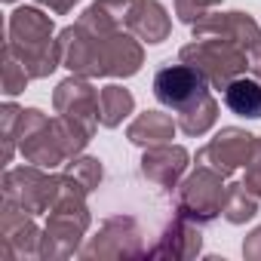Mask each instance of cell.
Wrapping results in <instances>:
<instances>
[{
	"mask_svg": "<svg viewBox=\"0 0 261 261\" xmlns=\"http://www.w3.org/2000/svg\"><path fill=\"white\" fill-rule=\"evenodd\" d=\"M53 34H56L53 19L46 13H40L37 7H22L10 16L7 49L25 65L31 80H43L62 65L59 40H53Z\"/></svg>",
	"mask_w": 261,
	"mask_h": 261,
	"instance_id": "cell-1",
	"label": "cell"
},
{
	"mask_svg": "<svg viewBox=\"0 0 261 261\" xmlns=\"http://www.w3.org/2000/svg\"><path fill=\"white\" fill-rule=\"evenodd\" d=\"M89 206H86V191L62 172V191L49 209V221L40 237V255L37 258H71L80 255V240L89 230Z\"/></svg>",
	"mask_w": 261,
	"mask_h": 261,
	"instance_id": "cell-2",
	"label": "cell"
},
{
	"mask_svg": "<svg viewBox=\"0 0 261 261\" xmlns=\"http://www.w3.org/2000/svg\"><path fill=\"white\" fill-rule=\"evenodd\" d=\"M178 59L197 68L215 89H224L233 77H240L249 68V49L224 37H194V43L181 46Z\"/></svg>",
	"mask_w": 261,
	"mask_h": 261,
	"instance_id": "cell-3",
	"label": "cell"
},
{
	"mask_svg": "<svg viewBox=\"0 0 261 261\" xmlns=\"http://www.w3.org/2000/svg\"><path fill=\"white\" fill-rule=\"evenodd\" d=\"M224 194H227L224 175L215 172L212 166L197 163V169L175 191V212L197 221V224H209V221H215L221 215Z\"/></svg>",
	"mask_w": 261,
	"mask_h": 261,
	"instance_id": "cell-4",
	"label": "cell"
},
{
	"mask_svg": "<svg viewBox=\"0 0 261 261\" xmlns=\"http://www.w3.org/2000/svg\"><path fill=\"white\" fill-rule=\"evenodd\" d=\"M16 142H19V151H22L25 163L43 166V169H56V166L68 163L65 145H62L59 129H56V117L49 120L37 108H22V120H19V129H16Z\"/></svg>",
	"mask_w": 261,
	"mask_h": 261,
	"instance_id": "cell-5",
	"label": "cell"
},
{
	"mask_svg": "<svg viewBox=\"0 0 261 261\" xmlns=\"http://www.w3.org/2000/svg\"><path fill=\"white\" fill-rule=\"evenodd\" d=\"M59 191H62V172L53 175L49 169L34 166V163L7 169V175H4V200L31 215L49 212Z\"/></svg>",
	"mask_w": 261,
	"mask_h": 261,
	"instance_id": "cell-6",
	"label": "cell"
},
{
	"mask_svg": "<svg viewBox=\"0 0 261 261\" xmlns=\"http://www.w3.org/2000/svg\"><path fill=\"white\" fill-rule=\"evenodd\" d=\"M258 148H261L258 136L246 133V129H240V126H224L221 133H215V139H209L206 148L197 151V163L212 166L215 172H221L227 178L230 172L249 166Z\"/></svg>",
	"mask_w": 261,
	"mask_h": 261,
	"instance_id": "cell-7",
	"label": "cell"
},
{
	"mask_svg": "<svg viewBox=\"0 0 261 261\" xmlns=\"http://www.w3.org/2000/svg\"><path fill=\"white\" fill-rule=\"evenodd\" d=\"M80 255L83 258H136V255H148V249L142 243V227L133 215H114L101 221L98 233L89 237Z\"/></svg>",
	"mask_w": 261,
	"mask_h": 261,
	"instance_id": "cell-8",
	"label": "cell"
},
{
	"mask_svg": "<svg viewBox=\"0 0 261 261\" xmlns=\"http://www.w3.org/2000/svg\"><path fill=\"white\" fill-rule=\"evenodd\" d=\"M209 89V80L191 68L188 62H178V65H163L157 74H154V95L160 105L172 108L175 114L181 108H188L197 95H203Z\"/></svg>",
	"mask_w": 261,
	"mask_h": 261,
	"instance_id": "cell-9",
	"label": "cell"
},
{
	"mask_svg": "<svg viewBox=\"0 0 261 261\" xmlns=\"http://www.w3.org/2000/svg\"><path fill=\"white\" fill-rule=\"evenodd\" d=\"M53 108L62 117H71L77 123H83L86 129L98 126V89L89 83V77L71 74L68 80H62L53 92Z\"/></svg>",
	"mask_w": 261,
	"mask_h": 261,
	"instance_id": "cell-10",
	"label": "cell"
},
{
	"mask_svg": "<svg viewBox=\"0 0 261 261\" xmlns=\"http://www.w3.org/2000/svg\"><path fill=\"white\" fill-rule=\"evenodd\" d=\"M40 237H43V230L34 224V215L4 200V212H0V243H4V258L40 255Z\"/></svg>",
	"mask_w": 261,
	"mask_h": 261,
	"instance_id": "cell-11",
	"label": "cell"
},
{
	"mask_svg": "<svg viewBox=\"0 0 261 261\" xmlns=\"http://www.w3.org/2000/svg\"><path fill=\"white\" fill-rule=\"evenodd\" d=\"M194 37H224L240 43L243 49H252L261 43V28L249 13H206L200 22L191 25Z\"/></svg>",
	"mask_w": 261,
	"mask_h": 261,
	"instance_id": "cell-12",
	"label": "cell"
},
{
	"mask_svg": "<svg viewBox=\"0 0 261 261\" xmlns=\"http://www.w3.org/2000/svg\"><path fill=\"white\" fill-rule=\"evenodd\" d=\"M188 160L191 154L181 148V145H154V148H145V157H142V175L157 185L160 191H172L178 188L185 169H188Z\"/></svg>",
	"mask_w": 261,
	"mask_h": 261,
	"instance_id": "cell-13",
	"label": "cell"
},
{
	"mask_svg": "<svg viewBox=\"0 0 261 261\" xmlns=\"http://www.w3.org/2000/svg\"><path fill=\"white\" fill-rule=\"evenodd\" d=\"M139 4H142V0H95V4L86 7V13L77 19V25L86 28V31H92V34H120V31H129Z\"/></svg>",
	"mask_w": 261,
	"mask_h": 261,
	"instance_id": "cell-14",
	"label": "cell"
},
{
	"mask_svg": "<svg viewBox=\"0 0 261 261\" xmlns=\"http://www.w3.org/2000/svg\"><path fill=\"white\" fill-rule=\"evenodd\" d=\"M200 249H203L200 224L175 212V218L166 224L160 243L154 249H148V255L151 258H194V255H200Z\"/></svg>",
	"mask_w": 261,
	"mask_h": 261,
	"instance_id": "cell-15",
	"label": "cell"
},
{
	"mask_svg": "<svg viewBox=\"0 0 261 261\" xmlns=\"http://www.w3.org/2000/svg\"><path fill=\"white\" fill-rule=\"evenodd\" d=\"M175 133H178V123L163 111H145L126 126V139L133 145H139V148L166 145V142H172Z\"/></svg>",
	"mask_w": 261,
	"mask_h": 261,
	"instance_id": "cell-16",
	"label": "cell"
},
{
	"mask_svg": "<svg viewBox=\"0 0 261 261\" xmlns=\"http://www.w3.org/2000/svg\"><path fill=\"white\" fill-rule=\"evenodd\" d=\"M172 31V19L166 13V7L160 0H142L133 25H129V34H136L142 43H163Z\"/></svg>",
	"mask_w": 261,
	"mask_h": 261,
	"instance_id": "cell-17",
	"label": "cell"
},
{
	"mask_svg": "<svg viewBox=\"0 0 261 261\" xmlns=\"http://www.w3.org/2000/svg\"><path fill=\"white\" fill-rule=\"evenodd\" d=\"M221 98L224 108L237 117H249V120L261 117V80L255 77H233L221 89Z\"/></svg>",
	"mask_w": 261,
	"mask_h": 261,
	"instance_id": "cell-18",
	"label": "cell"
},
{
	"mask_svg": "<svg viewBox=\"0 0 261 261\" xmlns=\"http://www.w3.org/2000/svg\"><path fill=\"white\" fill-rule=\"evenodd\" d=\"M215 120H218V101H215V95H212L209 89H206L203 95H197L188 108H181V111L175 114L178 133H185V136H191V139L206 136L209 129L215 126Z\"/></svg>",
	"mask_w": 261,
	"mask_h": 261,
	"instance_id": "cell-19",
	"label": "cell"
},
{
	"mask_svg": "<svg viewBox=\"0 0 261 261\" xmlns=\"http://www.w3.org/2000/svg\"><path fill=\"white\" fill-rule=\"evenodd\" d=\"M133 111H136V95L120 83H111L98 92V123L105 129H117Z\"/></svg>",
	"mask_w": 261,
	"mask_h": 261,
	"instance_id": "cell-20",
	"label": "cell"
},
{
	"mask_svg": "<svg viewBox=\"0 0 261 261\" xmlns=\"http://www.w3.org/2000/svg\"><path fill=\"white\" fill-rule=\"evenodd\" d=\"M258 197L243 185V181H233L227 185V194H224V206H221V215L227 224H246L258 215Z\"/></svg>",
	"mask_w": 261,
	"mask_h": 261,
	"instance_id": "cell-21",
	"label": "cell"
},
{
	"mask_svg": "<svg viewBox=\"0 0 261 261\" xmlns=\"http://www.w3.org/2000/svg\"><path fill=\"white\" fill-rule=\"evenodd\" d=\"M65 175H71L86 194H92L98 185H101V175H105V169H101V160H95V157H71L68 163H65Z\"/></svg>",
	"mask_w": 261,
	"mask_h": 261,
	"instance_id": "cell-22",
	"label": "cell"
},
{
	"mask_svg": "<svg viewBox=\"0 0 261 261\" xmlns=\"http://www.w3.org/2000/svg\"><path fill=\"white\" fill-rule=\"evenodd\" d=\"M28 80H31V74L25 71V65H22V62L7 49V53H4V92L13 98V95L25 92Z\"/></svg>",
	"mask_w": 261,
	"mask_h": 261,
	"instance_id": "cell-23",
	"label": "cell"
},
{
	"mask_svg": "<svg viewBox=\"0 0 261 261\" xmlns=\"http://www.w3.org/2000/svg\"><path fill=\"white\" fill-rule=\"evenodd\" d=\"M0 120H4V163H10L13 154H16V129H19V120H22V108L7 101L4 111H0Z\"/></svg>",
	"mask_w": 261,
	"mask_h": 261,
	"instance_id": "cell-24",
	"label": "cell"
},
{
	"mask_svg": "<svg viewBox=\"0 0 261 261\" xmlns=\"http://www.w3.org/2000/svg\"><path fill=\"white\" fill-rule=\"evenodd\" d=\"M175 4V16L185 22V25H194V22H200L212 7H218L221 0H172Z\"/></svg>",
	"mask_w": 261,
	"mask_h": 261,
	"instance_id": "cell-25",
	"label": "cell"
},
{
	"mask_svg": "<svg viewBox=\"0 0 261 261\" xmlns=\"http://www.w3.org/2000/svg\"><path fill=\"white\" fill-rule=\"evenodd\" d=\"M243 185L261 200V148L255 151V157H252V163L246 166V178H243Z\"/></svg>",
	"mask_w": 261,
	"mask_h": 261,
	"instance_id": "cell-26",
	"label": "cell"
},
{
	"mask_svg": "<svg viewBox=\"0 0 261 261\" xmlns=\"http://www.w3.org/2000/svg\"><path fill=\"white\" fill-rule=\"evenodd\" d=\"M243 255H246L249 261H261V227H255V230L246 237V243H243Z\"/></svg>",
	"mask_w": 261,
	"mask_h": 261,
	"instance_id": "cell-27",
	"label": "cell"
},
{
	"mask_svg": "<svg viewBox=\"0 0 261 261\" xmlns=\"http://www.w3.org/2000/svg\"><path fill=\"white\" fill-rule=\"evenodd\" d=\"M37 7H46L49 13H56V16H65V13H71L80 0H34Z\"/></svg>",
	"mask_w": 261,
	"mask_h": 261,
	"instance_id": "cell-28",
	"label": "cell"
},
{
	"mask_svg": "<svg viewBox=\"0 0 261 261\" xmlns=\"http://www.w3.org/2000/svg\"><path fill=\"white\" fill-rule=\"evenodd\" d=\"M249 71H252L255 80H261V43H255L249 49Z\"/></svg>",
	"mask_w": 261,
	"mask_h": 261,
	"instance_id": "cell-29",
	"label": "cell"
},
{
	"mask_svg": "<svg viewBox=\"0 0 261 261\" xmlns=\"http://www.w3.org/2000/svg\"><path fill=\"white\" fill-rule=\"evenodd\" d=\"M4 4H16V0H4Z\"/></svg>",
	"mask_w": 261,
	"mask_h": 261,
	"instance_id": "cell-30",
	"label": "cell"
}]
</instances>
